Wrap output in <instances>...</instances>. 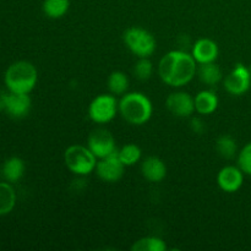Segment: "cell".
I'll list each match as a JSON object with an SVG mask.
<instances>
[{
    "label": "cell",
    "mask_w": 251,
    "mask_h": 251,
    "mask_svg": "<svg viewBox=\"0 0 251 251\" xmlns=\"http://www.w3.org/2000/svg\"><path fill=\"white\" fill-rule=\"evenodd\" d=\"M196 60L191 54L183 50L168 51L159 60L158 74L166 85L183 87L193 81L198 74Z\"/></svg>",
    "instance_id": "1"
},
{
    "label": "cell",
    "mask_w": 251,
    "mask_h": 251,
    "mask_svg": "<svg viewBox=\"0 0 251 251\" xmlns=\"http://www.w3.org/2000/svg\"><path fill=\"white\" fill-rule=\"evenodd\" d=\"M119 112L124 120L132 125H144L151 119L153 107L146 95L141 92H130L123 95L119 102Z\"/></svg>",
    "instance_id": "2"
},
{
    "label": "cell",
    "mask_w": 251,
    "mask_h": 251,
    "mask_svg": "<svg viewBox=\"0 0 251 251\" xmlns=\"http://www.w3.org/2000/svg\"><path fill=\"white\" fill-rule=\"evenodd\" d=\"M37 80V69L29 61H16L11 64L5 73V85L12 93L28 95L36 87Z\"/></svg>",
    "instance_id": "3"
},
{
    "label": "cell",
    "mask_w": 251,
    "mask_h": 251,
    "mask_svg": "<svg viewBox=\"0 0 251 251\" xmlns=\"http://www.w3.org/2000/svg\"><path fill=\"white\" fill-rule=\"evenodd\" d=\"M64 162L71 173L78 176H85L96 171L97 157L91 150L81 145H73L68 147L64 153Z\"/></svg>",
    "instance_id": "4"
},
{
    "label": "cell",
    "mask_w": 251,
    "mask_h": 251,
    "mask_svg": "<svg viewBox=\"0 0 251 251\" xmlns=\"http://www.w3.org/2000/svg\"><path fill=\"white\" fill-rule=\"evenodd\" d=\"M125 46L137 58H150L156 50V39L146 29L141 27H130L124 32Z\"/></svg>",
    "instance_id": "5"
},
{
    "label": "cell",
    "mask_w": 251,
    "mask_h": 251,
    "mask_svg": "<svg viewBox=\"0 0 251 251\" xmlns=\"http://www.w3.org/2000/svg\"><path fill=\"white\" fill-rule=\"evenodd\" d=\"M119 110V102L114 95H100L93 98L88 107V117L96 124L112 122Z\"/></svg>",
    "instance_id": "6"
},
{
    "label": "cell",
    "mask_w": 251,
    "mask_h": 251,
    "mask_svg": "<svg viewBox=\"0 0 251 251\" xmlns=\"http://www.w3.org/2000/svg\"><path fill=\"white\" fill-rule=\"evenodd\" d=\"M87 147L98 159L105 158L117 151L115 140L107 129H96L87 139Z\"/></svg>",
    "instance_id": "7"
},
{
    "label": "cell",
    "mask_w": 251,
    "mask_h": 251,
    "mask_svg": "<svg viewBox=\"0 0 251 251\" xmlns=\"http://www.w3.org/2000/svg\"><path fill=\"white\" fill-rule=\"evenodd\" d=\"M226 91L232 96H243L251 86V71L243 64H237L223 81Z\"/></svg>",
    "instance_id": "8"
},
{
    "label": "cell",
    "mask_w": 251,
    "mask_h": 251,
    "mask_svg": "<svg viewBox=\"0 0 251 251\" xmlns=\"http://www.w3.org/2000/svg\"><path fill=\"white\" fill-rule=\"evenodd\" d=\"M125 166L118 156V150L105 158L100 159L96 166V173L102 180L107 183H115L124 174Z\"/></svg>",
    "instance_id": "9"
},
{
    "label": "cell",
    "mask_w": 251,
    "mask_h": 251,
    "mask_svg": "<svg viewBox=\"0 0 251 251\" xmlns=\"http://www.w3.org/2000/svg\"><path fill=\"white\" fill-rule=\"evenodd\" d=\"M169 112L179 118H189L195 112V100L186 92H174L167 97Z\"/></svg>",
    "instance_id": "10"
},
{
    "label": "cell",
    "mask_w": 251,
    "mask_h": 251,
    "mask_svg": "<svg viewBox=\"0 0 251 251\" xmlns=\"http://www.w3.org/2000/svg\"><path fill=\"white\" fill-rule=\"evenodd\" d=\"M217 183L225 193H237L244 184V172L239 167H225L218 173Z\"/></svg>",
    "instance_id": "11"
},
{
    "label": "cell",
    "mask_w": 251,
    "mask_h": 251,
    "mask_svg": "<svg viewBox=\"0 0 251 251\" xmlns=\"http://www.w3.org/2000/svg\"><path fill=\"white\" fill-rule=\"evenodd\" d=\"M5 110L10 117L15 119L25 118L31 110V98L28 95H22V93H7Z\"/></svg>",
    "instance_id": "12"
},
{
    "label": "cell",
    "mask_w": 251,
    "mask_h": 251,
    "mask_svg": "<svg viewBox=\"0 0 251 251\" xmlns=\"http://www.w3.org/2000/svg\"><path fill=\"white\" fill-rule=\"evenodd\" d=\"M218 49L217 43L210 38H201L194 44L191 55L196 60L198 64H206L213 63L218 58Z\"/></svg>",
    "instance_id": "13"
},
{
    "label": "cell",
    "mask_w": 251,
    "mask_h": 251,
    "mask_svg": "<svg viewBox=\"0 0 251 251\" xmlns=\"http://www.w3.org/2000/svg\"><path fill=\"white\" fill-rule=\"evenodd\" d=\"M141 173L151 183H159L167 176L166 163L158 157L151 156L142 162Z\"/></svg>",
    "instance_id": "14"
},
{
    "label": "cell",
    "mask_w": 251,
    "mask_h": 251,
    "mask_svg": "<svg viewBox=\"0 0 251 251\" xmlns=\"http://www.w3.org/2000/svg\"><path fill=\"white\" fill-rule=\"evenodd\" d=\"M194 100H195V110L201 115L212 114L220 104L217 95L210 90L200 91Z\"/></svg>",
    "instance_id": "15"
},
{
    "label": "cell",
    "mask_w": 251,
    "mask_h": 251,
    "mask_svg": "<svg viewBox=\"0 0 251 251\" xmlns=\"http://www.w3.org/2000/svg\"><path fill=\"white\" fill-rule=\"evenodd\" d=\"M198 76L201 82L208 86L217 85L223 78L222 70L215 61L213 63L200 64V66L198 68Z\"/></svg>",
    "instance_id": "16"
},
{
    "label": "cell",
    "mask_w": 251,
    "mask_h": 251,
    "mask_svg": "<svg viewBox=\"0 0 251 251\" xmlns=\"http://www.w3.org/2000/svg\"><path fill=\"white\" fill-rule=\"evenodd\" d=\"M2 173L7 181H19L25 174V162L19 157H11L5 162Z\"/></svg>",
    "instance_id": "17"
},
{
    "label": "cell",
    "mask_w": 251,
    "mask_h": 251,
    "mask_svg": "<svg viewBox=\"0 0 251 251\" xmlns=\"http://www.w3.org/2000/svg\"><path fill=\"white\" fill-rule=\"evenodd\" d=\"M69 7L70 0H44L42 9L47 17L56 20L63 17L69 11Z\"/></svg>",
    "instance_id": "18"
},
{
    "label": "cell",
    "mask_w": 251,
    "mask_h": 251,
    "mask_svg": "<svg viewBox=\"0 0 251 251\" xmlns=\"http://www.w3.org/2000/svg\"><path fill=\"white\" fill-rule=\"evenodd\" d=\"M16 203V194L11 185L0 183V216L11 212Z\"/></svg>",
    "instance_id": "19"
},
{
    "label": "cell",
    "mask_w": 251,
    "mask_h": 251,
    "mask_svg": "<svg viewBox=\"0 0 251 251\" xmlns=\"http://www.w3.org/2000/svg\"><path fill=\"white\" fill-rule=\"evenodd\" d=\"M110 93L114 96H123L129 88V78L123 71H113L107 81Z\"/></svg>",
    "instance_id": "20"
},
{
    "label": "cell",
    "mask_w": 251,
    "mask_h": 251,
    "mask_svg": "<svg viewBox=\"0 0 251 251\" xmlns=\"http://www.w3.org/2000/svg\"><path fill=\"white\" fill-rule=\"evenodd\" d=\"M216 150H217L218 154L225 159H232L234 158L237 154L238 146L235 140L229 135H222L218 137L217 142H216Z\"/></svg>",
    "instance_id": "21"
},
{
    "label": "cell",
    "mask_w": 251,
    "mask_h": 251,
    "mask_svg": "<svg viewBox=\"0 0 251 251\" xmlns=\"http://www.w3.org/2000/svg\"><path fill=\"white\" fill-rule=\"evenodd\" d=\"M167 245L163 239L158 237H145L132 244V251H164Z\"/></svg>",
    "instance_id": "22"
},
{
    "label": "cell",
    "mask_w": 251,
    "mask_h": 251,
    "mask_svg": "<svg viewBox=\"0 0 251 251\" xmlns=\"http://www.w3.org/2000/svg\"><path fill=\"white\" fill-rule=\"evenodd\" d=\"M141 150L135 144H127L118 150V156L125 167H131L136 164L141 159Z\"/></svg>",
    "instance_id": "23"
},
{
    "label": "cell",
    "mask_w": 251,
    "mask_h": 251,
    "mask_svg": "<svg viewBox=\"0 0 251 251\" xmlns=\"http://www.w3.org/2000/svg\"><path fill=\"white\" fill-rule=\"evenodd\" d=\"M153 73V65L149 58H139V61L134 66V74L139 80H149Z\"/></svg>",
    "instance_id": "24"
},
{
    "label": "cell",
    "mask_w": 251,
    "mask_h": 251,
    "mask_svg": "<svg viewBox=\"0 0 251 251\" xmlns=\"http://www.w3.org/2000/svg\"><path fill=\"white\" fill-rule=\"evenodd\" d=\"M238 167L244 174L251 176V142L245 145L238 154Z\"/></svg>",
    "instance_id": "25"
},
{
    "label": "cell",
    "mask_w": 251,
    "mask_h": 251,
    "mask_svg": "<svg viewBox=\"0 0 251 251\" xmlns=\"http://www.w3.org/2000/svg\"><path fill=\"white\" fill-rule=\"evenodd\" d=\"M190 126H191V130H193L194 132H196V134H202L203 129H205L203 122L201 119H199V118H193Z\"/></svg>",
    "instance_id": "26"
},
{
    "label": "cell",
    "mask_w": 251,
    "mask_h": 251,
    "mask_svg": "<svg viewBox=\"0 0 251 251\" xmlns=\"http://www.w3.org/2000/svg\"><path fill=\"white\" fill-rule=\"evenodd\" d=\"M7 93L5 91L0 90V110L5 109V103H6Z\"/></svg>",
    "instance_id": "27"
}]
</instances>
